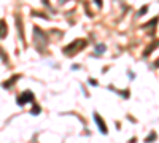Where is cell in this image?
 Masks as SVG:
<instances>
[{
    "label": "cell",
    "mask_w": 159,
    "mask_h": 143,
    "mask_svg": "<svg viewBox=\"0 0 159 143\" xmlns=\"http://www.w3.org/2000/svg\"><path fill=\"white\" fill-rule=\"evenodd\" d=\"M86 45H88L86 40H81V38H78V40L72 42L69 46H65V48H64V54H65V56H75V54H78Z\"/></svg>",
    "instance_id": "cell-1"
},
{
    "label": "cell",
    "mask_w": 159,
    "mask_h": 143,
    "mask_svg": "<svg viewBox=\"0 0 159 143\" xmlns=\"http://www.w3.org/2000/svg\"><path fill=\"white\" fill-rule=\"evenodd\" d=\"M34 34H35V46H37L38 51H42V45H40V43H43L46 46V35H45V32H42L38 27L34 29Z\"/></svg>",
    "instance_id": "cell-2"
},
{
    "label": "cell",
    "mask_w": 159,
    "mask_h": 143,
    "mask_svg": "<svg viewBox=\"0 0 159 143\" xmlns=\"http://www.w3.org/2000/svg\"><path fill=\"white\" fill-rule=\"evenodd\" d=\"M34 94L30 92V91H25V92H22L19 97H18V105H25V103H27V102H34Z\"/></svg>",
    "instance_id": "cell-3"
},
{
    "label": "cell",
    "mask_w": 159,
    "mask_h": 143,
    "mask_svg": "<svg viewBox=\"0 0 159 143\" xmlns=\"http://www.w3.org/2000/svg\"><path fill=\"white\" fill-rule=\"evenodd\" d=\"M94 121H96V124L99 126L100 132H102V134H107V126H105V123H103V119L100 118V114H99V113L94 114Z\"/></svg>",
    "instance_id": "cell-4"
},
{
    "label": "cell",
    "mask_w": 159,
    "mask_h": 143,
    "mask_svg": "<svg viewBox=\"0 0 159 143\" xmlns=\"http://www.w3.org/2000/svg\"><path fill=\"white\" fill-rule=\"evenodd\" d=\"M19 78H21L19 75H15V76H11V80H10V81H7V83H3V87H5V89H8V87H11V86H13V83H15V81H18V80H19Z\"/></svg>",
    "instance_id": "cell-5"
},
{
    "label": "cell",
    "mask_w": 159,
    "mask_h": 143,
    "mask_svg": "<svg viewBox=\"0 0 159 143\" xmlns=\"http://www.w3.org/2000/svg\"><path fill=\"white\" fill-rule=\"evenodd\" d=\"M157 45H159V42L153 43V45H151V46H150V48H148L147 51H145V53H143V56H145V57H147V56H150V54H151V51H153V49H154V48H156Z\"/></svg>",
    "instance_id": "cell-6"
},
{
    "label": "cell",
    "mask_w": 159,
    "mask_h": 143,
    "mask_svg": "<svg viewBox=\"0 0 159 143\" xmlns=\"http://www.w3.org/2000/svg\"><path fill=\"white\" fill-rule=\"evenodd\" d=\"M154 138H156V134L153 132V134H150V137H148V138H145V141H147V143H151Z\"/></svg>",
    "instance_id": "cell-7"
},
{
    "label": "cell",
    "mask_w": 159,
    "mask_h": 143,
    "mask_svg": "<svg viewBox=\"0 0 159 143\" xmlns=\"http://www.w3.org/2000/svg\"><path fill=\"white\" fill-rule=\"evenodd\" d=\"M103 49H105L103 45H97V54H102V53H103Z\"/></svg>",
    "instance_id": "cell-8"
},
{
    "label": "cell",
    "mask_w": 159,
    "mask_h": 143,
    "mask_svg": "<svg viewBox=\"0 0 159 143\" xmlns=\"http://www.w3.org/2000/svg\"><path fill=\"white\" fill-rule=\"evenodd\" d=\"M147 10H148V7H142V10L139 11V15H137V16H142V15H143V13L147 11Z\"/></svg>",
    "instance_id": "cell-9"
},
{
    "label": "cell",
    "mask_w": 159,
    "mask_h": 143,
    "mask_svg": "<svg viewBox=\"0 0 159 143\" xmlns=\"http://www.w3.org/2000/svg\"><path fill=\"white\" fill-rule=\"evenodd\" d=\"M2 38H5V22L2 21Z\"/></svg>",
    "instance_id": "cell-10"
},
{
    "label": "cell",
    "mask_w": 159,
    "mask_h": 143,
    "mask_svg": "<svg viewBox=\"0 0 159 143\" xmlns=\"http://www.w3.org/2000/svg\"><path fill=\"white\" fill-rule=\"evenodd\" d=\"M38 113H40V108H38V107H35V108H34V111H32V114H38Z\"/></svg>",
    "instance_id": "cell-11"
}]
</instances>
